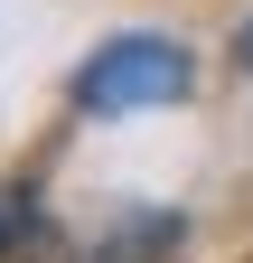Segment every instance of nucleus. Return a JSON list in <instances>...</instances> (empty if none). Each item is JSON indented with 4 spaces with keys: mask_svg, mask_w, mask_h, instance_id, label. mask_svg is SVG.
Returning <instances> with one entry per match:
<instances>
[{
    "mask_svg": "<svg viewBox=\"0 0 253 263\" xmlns=\"http://www.w3.org/2000/svg\"><path fill=\"white\" fill-rule=\"evenodd\" d=\"M169 94H187V47L178 38H113L75 76L85 113H141V104H169Z\"/></svg>",
    "mask_w": 253,
    "mask_h": 263,
    "instance_id": "obj_1",
    "label": "nucleus"
},
{
    "mask_svg": "<svg viewBox=\"0 0 253 263\" xmlns=\"http://www.w3.org/2000/svg\"><path fill=\"white\" fill-rule=\"evenodd\" d=\"M28 235H38V197H28V188H0V263H19Z\"/></svg>",
    "mask_w": 253,
    "mask_h": 263,
    "instance_id": "obj_2",
    "label": "nucleus"
},
{
    "mask_svg": "<svg viewBox=\"0 0 253 263\" xmlns=\"http://www.w3.org/2000/svg\"><path fill=\"white\" fill-rule=\"evenodd\" d=\"M235 66H253V28H235Z\"/></svg>",
    "mask_w": 253,
    "mask_h": 263,
    "instance_id": "obj_3",
    "label": "nucleus"
}]
</instances>
